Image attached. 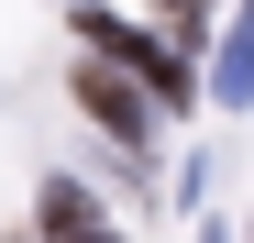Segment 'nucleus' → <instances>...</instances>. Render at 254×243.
I'll return each instance as SVG.
<instances>
[{
  "label": "nucleus",
  "instance_id": "nucleus-2",
  "mask_svg": "<svg viewBox=\"0 0 254 243\" xmlns=\"http://www.w3.org/2000/svg\"><path fill=\"white\" fill-rule=\"evenodd\" d=\"M77 100H89V111H100V133H122V144H144V133H155V100H144L122 66H100V56L77 66Z\"/></svg>",
  "mask_w": 254,
  "mask_h": 243
},
{
  "label": "nucleus",
  "instance_id": "nucleus-1",
  "mask_svg": "<svg viewBox=\"0 0 254 243\" xmlns=\"http://www.w3.org/2000/svg\"><path fill=\"white\" fill-rule=\"evenodd\" d=\"M77 33H89V56H100V66H133V77H144V100H188V56L144 45L133 22H111V11H77Z\"/></svg>",
  "mask_w": 254,
  "mask_h": 243
},
{
  "label": "nucleus",
  "instance_id": "nucleus-3",
  "mask_svg": "<svg viewBox=\"0 0 254 243\" xmlns=\"http://www.w3.org/2000/svg\"><path fill=\"white\" fill-rule=\"evenodd\" d=\"M210 89H221V100H254V11L232 22V45H221V66H210Z\"/></svg>",
  "mask_w": 254,
  "mask_h": 243
},
{
  "label": "nucleus",
  "instance_id": "nucleus-4",
  "mask_svg": "<svg viewBox=\"0 0 254 243\" xmlns=\"http://www.w3.org/2000/svg\"><path fill=\"white\" fill-rule=\"evenodd\" d=\"M177 22H188V33H199V0H177Z\"/></svg>",
  "mask_w": 254,
  "mask_h": 243
}]
</instances>
